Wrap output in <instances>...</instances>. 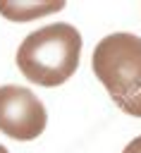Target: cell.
Instances as JSON below:
<instances>
[{"label": "cell", "mask_w": 141, "mask_h": 153, "mask_svg": "<svg viewBox=\"0 0 141 153\" xmlns=\"http://www.w3.org/2000/svg\"><path fill=\"white\" fill-rule=\"evenodd\" d=\"M81 33L72 24H48L29 33L17 50L19 72L38 86H60L79 67Z\"/></svg>", "instance_id": "obj_1"}, {"label": "cell", "mask_w": 141, "mask_h": 153, "mask_svg": "<svg viewBox=\"0 0 141 153\" xmlns=\"http://www.w3.org/2000/svg\"><path fill=\"white\" fill-rule=\"evenodd\" d=\"M93 74L115 103L141 91V38L134 33H110L91 57Z\"/></svg>", "instance_id": "obj_2"}, {"label": "cell", "mask_w": 141, "mask_h": 153, "mask_svg": "<svg viewBox=\"0 0 141 153\" xmlns=\"http://www.w3.org/2000/svg\"><path fill=\"white\" fill-rule=\"evenodd\" d=\"M48 112L43 103L24 86H0V131L17 141H31L43 134Z\"/></svg>", "instance_id": "obj_3"}, {"label": "cell", "mask_w": 141, "mask_h": 153, "mask_svg": "<svg viewBox=\"0 0 141 153\" xmlns=\"http://www.w3.org/2000/svg\"><path fill=\"white\" fill-rule=\"evenodd\" d=\"M62 7H65L62 0H57V2H38V0L12 2V0H0V14L5 19H10V22H33L38 17L60 12Z\"/></svg>", "instance_id": "obj_4"}, {"label": "cell", "mask_w": 141, "mask_h": 153, "mask_svg": "<svg viewBox=\"0 0 141 153\" xmlns=\"http://www.w3.org/2000/svg\"><path fill=\"white\" fill-rule=\"evenodd\" d=\"M122 112H127V115H134V117H141V91L139 93H134L131 98H124V100H119V103H115Z\"/></svg>", "instance_id": "obj_5"}, {"label": "cell", "mask_w": 141, "mask_h": 153, "mask_svg": "<svg viewBox=\"0 0 141 153\" xmlns=\"http://www.w3.org/2000/svg\"><path fill=\"white\" fill-rule=\"evenodd\" d=\"M122 153H141V136L131 139V141L124 146V151H122Z\"/></svg>", "instance_id": "obj_6"}, {"label": "cell", "mask_w": 141, "mask_h": 153, "mask_svg": "<svg viewBox=\"0 0 141 153\" xmlns=\"http://www.w3.org/2000/svg\"><path fill=\"white\" fill-rule=\"evenodd\" d=\"M0 153H10V151H7V148H5L2 143H0Z\"/></svg>", "instance_id": "obj_7"}]
</instances>
